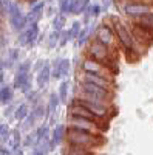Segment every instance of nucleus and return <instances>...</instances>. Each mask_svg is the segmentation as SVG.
<instances>
[{"mask_svg": "<svg viewBox=\"0 0 153 155\" xmlns=\"http://www.w3.org/2000/svg\"><path fill=\"white\" fill-rule=\"evenodd\" d=\"M87 58H91L94 61L102 62L104 65H107L111 73H118V64H116V56H114V51L110 50L107 45H104L102 42H99L97 39H91L90 44L87 47Z\"/></svg>", "mask_w": 153, "mask_h": 155, "instance_id": "obj_1", "label": "nucleus"}, {"mask_svg": "<svg viewBox=\"0 0 153 155\" xmlns=\"http://www.w3.org/2000/svg\"><path fill=\"white\" fill-rule=\"evenodd\" d=\"M67 143L68 146H76V147H84V149H96L104 143L102 135H93L84 130H78V129H67Z\"/></svg>", "mask_w": 153, "mask_h": 155, "instance_id": "obj_2", "label": "nucleus"}, {"mask_svg": "<svg viewBox=\"0 0 153 155\" xmlns=\"http://www.w3.org/2000/svg\"><path fill=\"white\" fill-rule=\"evenodd\" d=\"M110 20H111V28H113L114 36H116L118 42H119L124 48H132V50L136 51L138 54L145 53V47H142L139 42L135 41L133 36H132V33H130V30L125 27V23H124L121 19H118L116 16H110Z\"/></svg>", "mask_w": 153, "mask_h": 155, "instance_id": "obj_3", "label": "nucleus"}, {"mask_svg": "<svg viewBox=\"0 0 153 155\" xmlns=\"http://www.w3.org/2000/svg\"><path fill=\"white\" fill-rule=\"evenodd\" d=\"M76 101L79 102L81 106H84L85 109H88L90 110L97 120H104V118H107L108 116V113H110V109H111V106H110V102H104V101H96V99H91V98H87V96H76L74 98Z\"/></svg>", "mask_w": 153, "mask_h": 155, "instance_id": "obj_4", "label": "nucleus"}, {"mask_svg": "<svg viewBox=\"0 0 153 155\" xmlns=\"http://www.w3.org/2000/svg\"><path fill=\"white\" fill-rule=\"evenodd\" d=\"M79 90H81V95L82 96L91 98V99H96V101H104V102H111L113 101V96H114V93L110 92V90H105V88H102V87L88 84V82H84V81H81Z\"/></svg>", "mask_w": 153, "mask_h": 155, "instance_id": "obj_5", "label": "nucleus"}, {"mask_svg": "<svg viewBox=\"0 0 153 155\" xmlns=\"http://www.w3.org/2000/svg\"><path fill=\"white\" fill-rule=\"evenodd\" d=\"M68 124L71 129H78V130H84L93 135H100L104 127H100V124L97 121H91L87 118H78V116H68Z\"/></svg>", "mask_w": 153, "mask_h": 155, "instance_id": "obj_6", "label": "nucleus"}, {"mask_svg": "<svg viewBox=\"0 0 153 155\" xmlns=\"http://www.w3.org/2000/svg\"><path fill=\"white\" fill-rule=\"evenodd\" d=\"M81 68H82V73H93V74H99V76H104L107 79H113V74H111V70L104 65L102 62L99 61H94L91 58H85L81 64Z\"/></svg>", "mask_w": 153, "mask_h": 155, "instance_id": "obj_7", "label": "nucleus"}, {"mask_svg": "<svg viewBox=\"0 0 153 155\" xmlns=\"http://www.w3.org/2000/svg\"><path fill=\"white\" fill-rule=\"evenodd\" d=\"M8 17H9V23H11L12 30H16L17 33H20L27 28V25H28L27 16L22 14L19 5L16 2H12V0L9 3V8H8Z\"/></svg>", "mask_w": 153, "mask_h": 155, "instance_id": "obj_8", "label": "nucleus"}, {"mask_svg": "<svg viewBox=\"0 0 153 155\" xmlns=\"http://www.w3.org/2000/svg\"><path fill=\"white\" fill-rule=\"evenodd\" d=\"M96 39L99 42H102L104 45H107L110 50L114 51V48H116V36H114L113 33V28L111 25H107V23H100L99 27L96 28Z\"/></svg>", "mask_w": 153, "mask_h": 155, "instance_id": "obj_9", "label": "nucleus"}, {"mask_svg": "<svg viewBox=\"0 0 153 155\" xmlns=\"http://www.w3.org/2000/svg\"><path fill=\"white\" fill-rule=\"evenodd\" d=\"M153 9L151 5H145V3H139V2H125L122 5V11L125 12L130 19H135L141 14H145V12H150Z\"/></svg>", "mask_w": 153, "mask_h": 155, "instance_id": "obj_10", "label": "nucleus"}, {"mask_svg": "<svg viewBox=\"0 0 153 155\" xmlns=\"http://www.w3.org/2000/svg\"><path fill=\"white\" fill-rule=\"evenodd\" d=\"M133 39L136 42H139L142 47H150L153 44V33L151 31H147L145 28L139 27L136 23H132V28H129Z\"/></svg>", "mask_w": 153, "mask_h": 155, "instance_id": "obj_11", "label": "nucleus"}, {"mask_svg": "<svg viewBox=\"0 0 153 155\" xmlns=\"http://www.w3.org/2000/svg\"><path fill=\"white\" fill-rule=\"evenodd\" d=\"M82 81L97 85V87H102L105 90H110V92H113V88H114V81L107 79V78L99 76V74H93V73H82Z\"/></svg>", "mask_w": 153, "mask_h": 155, "instance_id": "obj_12", "label": "nucleus"}, {"mask_svg": "<svg viewBox=\"0 0 153 155\" xmlns=\"http://www.w3.org/2000/svg\"><path fill=\"white\" fill-rule=\"evenodd\" d=\"M37 37H39V27H37V23H33L30 25L28 28H25L23 31H20L19 34V42L22 45H27V47H31L36 44Z\"/></svg>", "mask_w": 153, "mask_h": 155, "instance_id": "obj_13", "label": "nucleus"}, {"mask_svg": "<svg viewBox=\"0 0 153 155\" xmlns=\"http://www.w3.org/2000/svg\"><path fill=\"white\" fill-rule=\"evenodd\" d=\"M68 112H70V116H78V118H87V120H91V121H97L99 123V120L96 118V116L88 110V109H85L84 106H81L78 101H76L74 98L71 99V102L68 104Z\"/></svg>", "mask_w": 153, "mask_h": 155, "instance_id": "obj_14", "label": "nucleus"}, {"mask_svg": "<svg viewBox=\"0 0 153 155\" xmlns=\"http://www.w3.org/2000/svg\"><path fill=\"white\" fill-rule=\"evenodd\" d=\"M67 135V127L63 124H57L53 130V135H51V140H49V150L54 149L59 143H62V140L65 138Z\"/></svg>", "mask_w": 153, "mask_h": 155, "instance_id": "obj_15", "label": "nucleus"}, {"mask_svg": "<svg viewBox=\"0 0 153 155\" xmlns=\"http://www.w3.org/2000/svg\"><path fill=\"white\" fill-rule=\"evenodd\" d=\"M49 78H51V64L45 62L43 67L37 71V85H39V88H43L49 82Z\"/></svg>", "mask_w": 153, "mask_h": 155, "instance_id": "obj_16", "label": "nucleus"}, {"mask_svg": "<svg viewBox=\"0 0 153 155\" xmlns=\"http://www.w3.org/2000/svg\"><path fill=\"white\" fill-rule=\"evenodd\" d=\"M132 20H133V23H136V25H139V27L145 28L147 31L153 33V11L145 12V14H141V16H138V17H135Z\"/></svg>", "mask_w": 153, "mask_h": 155, "instance_id": "obj_17", "label": "nucleus"}, {"mask_svg": "<svg viewBox=\"0 0 153 155\" xmlns=\"http://www.w3.org/2000/svg\"><path fill=\"white\" fill-rule=\"evenodd\" d=\"M43 8H45V3H43V2L36 3V5H34V6L30 9V12L27 14V22H28L30 25H33V23H37V22H39V19L42 17Z\"/></svg>", "mask_w": 153, "mask_h": 155, "instance_id": "obj_18", "label": "nucleus"}, {"mask_svg": "<svg viewBox=\"0 0 153 155\" xmlns=\"http://www.w3.org/2000/svg\"><path fill=\"white\" fill-rule=\"evenodd\" d=\"M28 113H30V106L27 104V102H22V104H19L14 110V118L17 121H23L28 116Z\"/></svg>", "mask_w": 153, "mask_h": 155, "instance_id": "obj_19", "label": "nucleus"}, {"mask_svg": "<svg viewBox=\"0 0 153 155\" xmlns=\"http://www.w3.org/2000/svg\"><path fill=\"white\" fill-rule=\"evenodd\" d=\"M14 98V93H12V88L8 85H3L0 88V104H8V102L12 101Z\"/></svg>", "mask_w": 153, "mask_h": 155, "instance_id": "obj_20", "label": "nucleus"}, {"mask_svg": "<svg viewBox=\"0 0 153 155\" xmlns=\"http://www.w3.org/2000/svg\"><path fill=\"white\" fill-rule=\"evenodd\" d=\"M48 150H49V141L48 140H42V141H39V143L34 144L33 155H45Z\"/></svg>", "mask_w": 153, "mask_h": 155, "instance_id": "obj_21", "label": "nucleus"}, {"mask_svg": "<svg viewBox=\"0 0 153 155\" xmlns=\"http://www.w3.org/2000/svg\"><path fill=\"white\" fill-rule=\"evenodd\" d=\"M88 2H90V0H74V6H73L71 14H84V11L90 6Z\"/></svg>", "mask_w": 153, "mask_h": 155, "instance_id": "obj_22", "label": "nucleus"}, {"mask_svg": "<svg viewBox=\"0 0 153 155\" xmlns=\"http://www.w3.org/2000/svg\"><path fill=\"white\" fill-rule=\"evenodd\" d=\"M65 155H93L90 149H84V147H76V146H68L65 150Z\"/></svg>", "mask_w": 153, "mask_h": 155, "instance_id": "obj_23", "label": "nucleus"}, {"mask_svg": "<svg viewBox=\"0 0 153 155\" xmlns=\"http://www.w3.org/2000/svg\"><path fill=\"white\" fill-rule=\"evenodd\" d=\"M59 104H60V98H59V95H57V93H51V95H49V104L46 106L48 113L56 112L57 107H59Z\"/></svg>", "mask_w": 153, "mask_h": 155, "instance_id": "obj_24", "label": "nucleus"}, {"mask_svg": "<svg viewBox=\"0 0 153 155\" xmlns=\"http://www.w3.org/2000/svg\"><path fill=\"white\" fill-rule=\"evenodd\" d=\"M73 6H74V0H60L59 3V11L60 14H68V12H73Z\"/></svg>", "mask_w": 153, "mask_h": 155, "instance_id": "obj_25", "label": "nucleus"}, {"mask_svg": "<svg viewBox=\"0 0 153 155\" xmlns=\"http://www.w3.org/2000/svg\"><path fill=\"white\" fill-rule=\"evenodd\" d=\"M34 135H36V143H39L42 140H49V129L46 126H40Z\"/></svg>", "mask_w": 153, "mask_h": 155, "instance_id": "obj_26", "label": "nucleus"}, {"mask_svg": "<svg viewBox=\"0 0 153 155\" xmlns=\"http://www.w3.org/2000/svg\"><path fill=\"white\" fill-rule=\"evenodd\" d=\"M19 56H20V53H19V50H16V48L8 51V58H6V65H8V68H11V67L19 61Z\"/></svg>", "mask_w": 153, "mask_h": 155, "instance_id": "obj_27", "label": "nucleus"}, {"mask_svg": "<svg viewBox=\"0 0 153 155\" xmlns=\"http://www.w3.org/2000/svg\"><path fill=\"white\" fill-rule=\"evenodd\" d=\"M68 87H70V82L68 81H63L62 84H60V87H59V98H60V101L62 102H67V99H68Z\"/></svg>", "mask_w": 153, "mask_h": 155, "instance_id": "obj_28", "label": "nucleus"}, {"mask_svg": "<svg viewBox=\"0 0 153 155\" xmlns=\"http://www.w3.org/2000/svg\"><path fill=\"white\" fill-rule=\"evenodd\" d=\"M60 34H62V31H56V30L49 34V37H48V48H56L59 45Z\"/></svg>", "mask_w": 153, "mask_h": 155, "instance_id": "obj_29", "label": "nucleus"}, {"mask_svg": "<svg viewBox=\"0 0 153 155\" xmlns=\"http://www.w3.org/2000/svg\"><path fill=\"white\" fill-rule=\"evenodd\" d=\"M63 25H65V16H63V14H57V16H54V19H53V30H56V31H62Z\"/></svg>", "mask_w": 153, "mask_h": 155, "instance_id": "obj_30", "label": "nucleus"}, {"mask_svg": "<svg viewBox=\"0 0 153 155\" xmlns=\"http://www.w3.org/2000/svg\"><path fill=\"white\" fill-rule=\"evenodd\" d=\"M124 54H125V58H127L129 62H138L139 58H141V54H138L136 51L132 50V48H124Z\"/></svg>", "mask_w": 153, "mask_h": 155, "instance_id": "obj_31", "label": "nucleus"}, {"mask_svg": "<svg viewBox=\"0 0 153 155\" xmlns=\"http://www.w3.org/2000/svg\"><path fill=\"white\" fill-rule=\"evenodd\" d=\"M59 64H60V59H54L53 65H51V78H54V79H59V78H62L60 74V68H59Z\"/></svg>", "mask_w": 153, "mask_h": 155, "instance_id": "obj_32", "label": "nucleus"}, {"mask_svg": "<svg viewBox=\"0 0 153 155\" xmlns=\"http://www.w3.org/2000/svg\"><path fill=\"white\" fill-rule=\"evenodd\" d=\"M59 68H60V74H62V76H67V74L70 73V68H71L70 59H60Z\"/></svg>", "mask_w": 153, "mask_h": 155, "instance_id": "obj_33", "label": "nucleus"}, {"mask_svg": "<svg viewBox=\"0 0 153 155\" xmlns=\"http://www.w3.org/2000/svg\"><path fill=\"white\" fill-rule=\"evenodd\" d=\"M9 135H11V130L8 124H0V141H8L9 140Z\"/></svg>", "mask_w": 153, "mask_h": 155, "instance_id": "obj_34", "label": "nucleus"}, {"mask_svg": "<svg viewBox=\"0 0 153 155\" xmlns=\"http://www.w3.org/2000/svg\"><path fill=\"white\" fill-rule=\"evenodd\" d=\"M81 30H82V28H81V23H79V22H74V23L71 25V28L68 30V31H70V37H71V39H78Z\"/></svg>", "mask_w": 153, "mask_h": 155, "instance_id": "obj_35", "label": "nucleus"}, {"mask_svg": "<svg viewBox=\"0 0 153 155\" xmlns=\"http://www.w3.org/2000/svg\"><path fill=\"white\" fill-rule=\"evenodd\" d=\"M36 120H37V118H36V115H34L33 112L28 113V116L23 120V121H25V123H23V129H30V127H33L34 123H36Z\"/></svg>", "mask_w": 153, "mask_h": 155, "instance_id": "obj_36", "label": "nucleus"}, {"mask_svg": "<svg viewBox=\"0 0 153 155\" xmlns=\"http://www.w3.org/2000/svg\"><path fill=\"white\" fill-rule=\"evenodd\" d=\"M88 14H90V17H97L99 12H100V5H90L87 8Z\"/></svg>", "mask_w": 153, "mask_h": 155, "instance_id": "obj_37", "label": "nucleus"}, {"mask_svg": "<svg viewBox=\"0 0 153 155\" xmlns=\"http://www.w3.org/2000/svg\"><path fill=\"white\" fill-rule=\"evenodd\" d=\"M68 41H71V37H70V31H62L60 39H59V47H65Z\"/></svg>", "mask_w": 153, "mask_h": 155, "instance_id": "obj_38", "label": "nucleus"}, {"mask_svg": "<svg viewBox=\"0 0 153 155\" xmlns=\"http://www.w3.org/2000/svg\"><path fill=\"white\" fill-rule=\"evenodd\" d=\"M9 3H11V0H0V11H2L3 14H8Z\"/></svg>", "mask_w": 153, "mask_h": 155, "instance_id": "obj_39", "label": "nucleus"}, {"mask_svg": "<svg viewBox=\"0 0 153 155\" xmlns=\"http://www.w3.org/2000/svg\"><path fill=\"white\" fill-rule=\"evenodd\" d=\"M34 138H36V135H34V134H30L27 138H25L23 144H25V146H31V144H33V141H34Z\"/></svg>", "mask_w": 153, "mask_h": 155, "instance_id": "obj_40", "label": "nucleus"}, {"mask_svg": "<svg viewBox=\"0 0 153 155\" xmlns=\"http://www.w3.org/2000/svg\"><path fill=\"white\" fill-rule=\"evenodd\" d=\"M14 110H16V107H14V106H9V107H6V110H5V116H9L11 113H14Z\"/></svg>", "mask_w": 153, "mask_h": 155, "instance_id": "obj_41", "label": "nucleus"}, {"mask_svg": "<svg viewBox=\"0 0 153 155\" xmlns=\"http://www.w3.org/2000/svg\"><path fill=\"white\" fill-rule=\"evenodd\" d=\"M110 5H111V0H102V8L104 9H108Z\"/></svg>", "mask_w": 153, "mask_h": 155, "instance_id": "obj_42", "label": "nucleus"}, {"mask_svg": "<svg viewBox=\"0 0 153 155\" xmlns=\"http://www.w3.org/2000/svg\"><path fill=\"white\" fill-rule=\"evenodd\" d=\"M43 64H45L43 61H39V62H37V64H36V67H34V71H39V70L43 67Z\"/></svg>", "mask_w": 153, "mask_h": 155, "instance_id": "obj_43", "label": "nucleus"}, {"mask_svg": "<svg viewBox=\"0 0 153 155\" xmlns=\"http://www.w3.org/2000/svg\"><path fill=\"white\" fill-rule=\"evenodd\" d=\"M0 155H11V152L5 147H0Z\"/></svg>", "mask_w": 153, "mask_h": 155, "instance_id": "obj_44", "label": "nucleus"}, {"mask_svg": "<svg viewBox=\"0 0 153 155\" xmlns=\"http://www.w3.org/2000/svg\"><path fill=\"white\" fill-rule=\"evenodd\" d=\"M5 44H6V39H5V36H2V34H0V48H2V47H5Z\"/></svg>", "mask_w": 153, "mask_h": 155, "instance_id": "obj_45", "label": "nucleus"}, {"mask_svg": "<svg viewBox=\"0 0 153 155\" xmlns=\"http://www.w3.org/2000/svg\"><path fill=\"white\" fill-rule=\"evenodd\" d=\"M3 79H5V74L3 71H0V82H3Z\"/></svg>", "mask_w": 153, "mask_h": 155, "instance_id": "obj_46", "label": "nucleus"}]
</instances>
